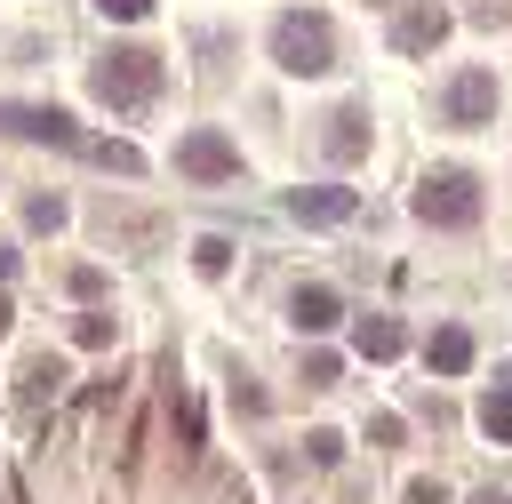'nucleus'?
I'll return each instance as SVG.
<instances>
[{
	"label": "nucleus",
	"instance_id": "nucleus-14",
	"mask_svg": "<svg viewBox=\"0 0 512 504\" xmlns=\"http://www.w3.org/2000/svg\"><path fill=\"white\" fill-rule=\"evenodd\" d=\"M104 16H120V24H136V16H152V0H96Z\"/></svg>",
	"mask_w": 512,
	"mask_h": 504
},
{
	"label": "nucleus",
	"instance_id": "nucleus-5",
	"mask_svg": "<svg viewBox=\"0 0 512 504\" xmlns=\"http://www.w3.org/2000/svg\"><path fill=\"white\" fill-rule=\"evenodd\" d=\"M488 112H496V80H488V72H464V80L448 88V120L472 128V120H488Z\"/></svg>",
	"mask_w": 512,
	"mask_h": 504
},
{
	"label": "nucleus",
	"instance_id": "nucleus-12",
	"mask_svg": "<svg viewBox=\"0 0 512 504\" xmlns=\"http://www.w3.org/2000/svg\"><path fill=\"white\" fill-rule=\"evenodd\" d=\"M336 152H344V160L360 152V112H344V120H336Z\"/></svg>",
	"mask_w": 512,
	"mask_h": 504
},
{
	"label": "nucleus",
	"instance_id": "nucleus-8",
	"mask_svg": "<svg viewBox=\"0 0 512 504\" xmlns=\"http://www.w3.org/2000/svg\"><path fill=\"white\" fill-rule=\"evenodd\" d=\"M440 32H448V16H440V8H408V16H400V48H432Z\"/></svg>",
	"mask_w": 512,
	"mask_h": 504
},
{
	"label": "nucleus",
	"instance_id": "nucleus-7",
	"mask_svg": "<svg viewBox=\"0 0 512 504\" xmlns=\"http://www.w3.org/2000/svg\"><path fill=\"white\" fill-rule=\"evenodd\" d=\"M296 328H304V336L336 328V288H296Z\"/></svg>",
	"mask_w": 512,
	"mask_h": 504
},
{
	"label": "nucleus",
	"instance_id": "nucleus-1",
	"mask_svg": "<svg viewBox=\"0 0 512 504\" xmlns=\"http://www.w3.org/2000/svg\"><path fill=\"white\" fill-rule=\"evenodd\" d=\"M272 56H280L288 72H328V64H336L328 16H280V32H272Z\"/></svg>",
	"mask_w": 512,
	"mask_h": 504
},
{
	"label": "nucleus",
	"instance_id": "nucleus-11",
	"mask_svg": "<svg viewBox=\"0 0 512 504\" xmlns=\"http://www.w3.org/2000/svg\"><path fill=\"white\" fill-rule=\"evenodd\" d=\"M360 352H368V360H392V352H400V328H384V320L360 328Z\"/></svg>",
	"mask_w": 512,
	"mask_h": 504
},
{
	"label": "nucleus",
	"instance_id": "nucleus-9",
	"mask_svg": "<svg viewBox=\"0 0 512 504\" xmlns=\"http://www.w3.org/2000/svg\"><path fill=\"white\" fill-rule=\"evenodd\" d=\"M424 360H432V368H448V376H456V368H464V360H472V336H464V328H440V336H432V344H424Z\"/></svg>",
	"mask_w": 512,
	"mask_h": 504
},
{
	"label": "nucleus",
	"instance_id": "nucleus-6",
	"mask_svg": "<svg viewBox=\"0 0 512 504\" xmlns=\"http://www.w3.org/2000/svg\"><path fill=\"white\" fill-rule=\"evenodd\" d=\"M288 208H296L304 224H344V216H352L360 200H352L344 184H312V192H288Z\"/></svg>",
	"mask_w": 512,
	"mask_h": 504
},
{
	"label": "nucleus",
	"instance_id": "nucleus-2",
	"mask_svg": "<svg viewBox=\"0 0 512 504\" xmlns=\"http://www.w3.org/2000/svg\"><path fill=\"white\" fill-rule=\"evenodd\" d=\"M88 80H96V96H104V104H144V96H160V64H152L144 48H120V56H104Z\"/></svg>",
	"mask_w": 512,
	"mask_h": 504
},
{
	"label": "nucleus",
	"instance_id": "nucleus-15",
	"mask_svg": "<svg viewBox=\"0 0 512 504\" xmlns=\"http://www.w3.org/2000/svg\"><path fill=\"white\" fill-rule=\"evenodd\" d=\"M0 336H8V296H0Z\"/></svg>",
	"mask_w": 512,
	"mask_h": 504
},
{
	"label": "nucleus",
	"instance_id": "nucleus-10",
	"mask_svg": "<svg viewBox=\"0 0 512 504\" xmlns=\"http://www.w3.org/2000/svg\"><path fill=\"white\" fill-rule=\"evenodd\" d=\"M480 424H488L496 440H512V376H504V392H488V408H480Z\"/></svg>",
	"mask_w": 512,
	"mask_h": 504
},
{
	"label": "nucleus",
	"instance_id": "nucleus-13",
	"mask_svg": "<svg viewBox=\"0 0 512 504\" xmlns=\"http://www.w3.org/2000/svg\"><path fill=\"white\" fill-rule=\"evenodd\" d=\"M224 264H232V248H224V240L208 232V240H200V272H224Z\"/></svg>",
	"mask_w": 512,
	"mask_h": 504
},
{
	"label": "nucleus",
	"instance_id": "nucleus-4",
	"mask_svg": "<svg viewBox=\"0 0 512 504\" xmlns=\"http://www.w3.org/2000/svg\"><path fill=\"white\" fill-rule=\"evenodd\" d=\"M176 168H184V176H200V184H216V176H240V152H232L216 128H200V136H184V144H176Z\"/></svg>",
	"mask_w": 512,
	"mask_h": 504
},
{
	"label": "nucleus",
	"instance_id": "nucleus-3",
	"mask_svg": "<svg viewBox=\"0 0 512 504\" xmlns=\"http://www.w3.org/2000/svg\"><path fill=\"white\" fill-rule=\"evenodd\" d=\"M416 216H424V224H472V216H480V184H472L464 168H440V176H424Z\"/></svg>",
	"mask_w": 512,
	"mask_h": 504
}]
</instances>
